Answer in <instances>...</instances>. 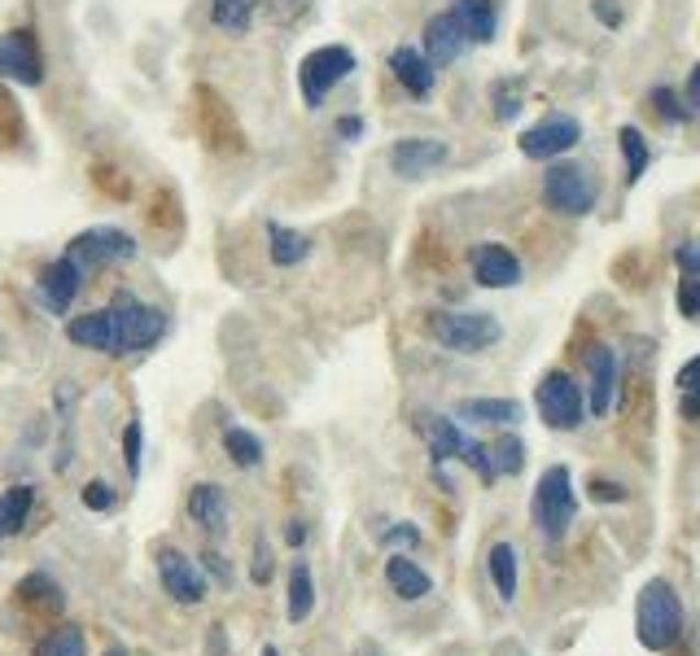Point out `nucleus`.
Returning <instances> with one entry per match:
<instances>
[{
	"instance_id": "obj_33",
	"label": "nucleus",
	"mask_w": 700,
	"mask_h": 656,
	"mask_svg": "<svg viewBox=\"0 0 700 656\" xmlns=\"http://www.w3.org/2000/svg\"><path fill=\"white\" fill-rule=\"evenodd\" d=\"M490 464H495V473H499V477H504V473H521V464H526V446H521V438L504 433V438L490 446Z\"/></svg>"
},
{
	"instance_id": "obj_21",
	"label": "nucleus",
	"mask_w": 700,
	"mask_h": 656,
	"mask_svg": "<svg viewBox=\"0 0 700 656\" xmlns=\"http://www.w3.org/2000/svg\"><path fill=\"white\" fill-rule=\"evenodd\" d=\"M385 583H389V591L398 600H425L433 591V578L416 561H407V556H389L385 561Z\"/></svg>"
},
{
	"instance_id": "obj_20",
	"label": "nucleus",
	"mask_w": 700,
	"mask_h": 656,
	"mask_svg": "<svg viewBox=\"0 0 700 656\" xmlns=\"http://www.w3.org/2000/svg\"><path fill=\"white\" fill-rule=\"evenodd\" d=\"M587 363H591V411L605 416L613 407V389H618V359L609 346H591Z\"/></svg>"
},
{
	"instance_id": "obj_16",
	"label": "nucleus",
	"mask_w": 700,
	"mask_h": 656,
	"mask_svg": "<svg viewBox=\"0 0 700 656\" xmlns=\"http://www.w3.org/2000/svg\"><path fill=\"white\" fill-rule=\"evenodd\" d=\"M473 281L486 285V290H512L521 281V263L508 246L486 241V246L473 250Z\"/></svg>"
},
{
	"instance_id": "obj_34",
	"label": "nucleus",
	"mask_w": 700,
	"mask_h": 656,
	"mask_svg": "<svg viewBox=\"0 0 700 656\" xmlns=\"http://www.w3.org/2000/svg\"><path fill=\"white\" fill-rule=\"evenodd\" d=\"M521 92H526V83L521 79H499L495 83V118H517V110H521Z\"/></svg>"
},
{
	"instance_id": "obj_5",
	"label": "nucleus",
	"mask_w": 700,
	"mask_h": 656,
	"mask_svg": "<svg viewBox=\"0 0 700 656\" xmlns=\"http://www.w3.org/2000/svg\"><path fill=\"white\" fill-rule=\"evenodd\" d=\"M350 70H354V53H350L347 44L312 48V53L303 57V66H298L303 101H307L312 110H320V105H325V97H329V88H338Z\"/></svg>"
},
{
	"instance_id": "obj_17",
	"label": "nucleus",
	"mask_w": 700,
	"mask_h": 656,
	"mask_svg": "<svg viewBox=\"0 0 700 656\" xmlns=\"http://www.w3.org/2000/svg\"><path fill=\"white\" fill-rule=\"evenodd\" d=\"M416 429H420V438L429 442V455H433V460H460L464 446H468V438L460 433V425L447 420V416L420 411V416H416Z\"/></svg>"
},
{
	"instance_id": "obj_51",
	"label": "nucleus",
	"mask_w": 700,
	"mask_h": 656,
	"mask_svg": "<svg viewBox=\"0 0 700 656\" xmlns=\"http://www.w3.org/2000/svg\"><path fill=\"white\" fill-rule=\"evenodd\" d=\"M259 656H281V653H276V648H272V644H268V648H263V653H259Z\"/></svg>"
},
{
	"instance_id": "obj_40",
	"label": "nucleus",
	"mask_w": 700,
	"mask_h": 656,
	"mask_svg": "<svg viewBox=\"0 0 700 656\" xmlns=\"http://www.w3.org/2000/svg\"><path fill=\"white\" fill-rule=\"evenodd\" d=\"M653 105H657V114L670 118V123H684V118H688V110H679V101H675L670 88H657V92H653Z\"/></svg>"
},
{
	"instance_id": "obj_3",
	"label": "nucleus",
	"mask_w": 700,
	"mask_h": 656,
	"mask_svg": "<svg viewBox=\"0 0 700 656\" xmlns=\"http://www.w3.org/2000/svg\"><path fill=\"white\" fill-rule=\"evenodd\" d=\"M530 512H534V525H539V534H543L547 543H556V539L574 525L578 499H574V477H569L565 464H552V468L539 477Z\"/></svg>"
},
{
	"instance_id": "obj_35",
	"label": "nucleus",
	"mask_w": 700,
	"mask_h": 656,
	"mask_svg": "<svg viewBox=\"0 0 700 656\" xmlns=\"http://www.w3.org/2000/svg\"><path fill=\"white\" fill-rule=\"evenodd\" d=\"M675 385L684 389V411H688V416H697V411H700V354H697V359H688V363L679 367Z\"/></svg>"
},
{
	"instance_id": "obj_47",
	"label": "nucleus",
	"mask_w": 700,
	"mask_h": 656,
	"mask_svg": "<svg viewBox=\"0 0 700 656\" xmlns=\"http://www.w3.org/2000/svg\"><path fill=\"white\" fill-rule=\"evenodd\" d=\"M359 132H363V123H359V118H338V136H347V140H359Z\"/></svg>"
},
{
	"instance_id": "obj_43",
	"label": "nucleus",
	"mask_w": 700,
	"mask_h": 656,
	"mask_svg": "<svg viewBox=\"0 0 700 656\" xmlns=\"http://www.w3.org/2000/svg\"><path fill=\"white\" fill-rule=\"evenodd\" d=\"M385 543H407L411 547V543H420V534L411 525H394V530H385Z\"/></svg>"
},
{
	"instance_id": "obj_18",
	"label": "nucleus",
	"mask_w": 700,
	"mask_h": 656,
	"mask_svg": "<svg viewBox=\"0 0 700 656\" xmlns=\"http://www.w3.org/2000/svg\"><path fill=\"white\" fill-rule=\"evenodd\" d=\"M389 70H394V79H398L411 97H429V92H433V66H429V57H425L420 48L398 44V48L389 53Z\"/></svg>"
},
{
	"instance_id": "obj_28",
	"label": "nucleus",
	"mask_w": 700,
	"mask_h": 656,
	"mask_svg": "<svg viewBox=\"0 0 700 656\" xmlns=\"http://www.w3.org/2000/svg\"><path fill=\"white\" fill-rule=\"evenodd\" d=\"M18 600H26L31 609H44V613H61L66 609V591L48 574H26L18 583Z\"/></svg>"
},
{
	"instance_id": "obj_10",
	"label": "nucleus",
	"mask_w": 700,
	"mask_h": 656,
	"mask_svg": "<svg viewBox=\"0 0 700 656\" xmlns=\"http://www.w3.org/2000/svg\"><path fill=\"white\" fill-rule=\"evenodd\" d=\"M578 140H583L578 118H569V114H552V118L534 123V127L521 136V154H526V158H534V162H547V158L569 154Z\"/></svg>"
},
{
	"instance_id": "obj_12",
	"label": "nucleus",
	"mask_w": 700,
	"mask_h": 656,
	"mask_svg": "<svg viewBox=\"0 0 700 656\" xmlns=\"http://www.w3.org/2000/svg\"><path fill=\"white\" fill-rule=\"evenodd\" d=\"M79 290H83V272H79L70 259H57V263H48V268L35 276V298H39V307L53 312V316H66L70 303L79 298Z\"/></svg>"
},
{
	"instance_id": "obj_19",
	"label": "nucleus",
	"mask_w": 700,
	"mask_h": 656,
	"mask_svg": "<svg viewBox=\"0 0 700 656\" xmlns=\"http://www.w3.org/2000/svg\"><path fill=\"white\" fill-rule=\"evenodd\" d=\"M66 337L83 350H101V354H114V320L110 312H88V316H70L66 320Z\"/></svg>"
},
{
	"instance_id": "obj_23",
	"label": "nucleus",
	"mask_w": 700,
	"mask_h": 656,
	"mask_svg": "<svg viewBox=\"0 0 700 656\" xmlns=\"http://www.w3.org/2000/svg\"><path fill=\"white\" fill-rule=\"evenodd\" d=\"M451 13L464 26L468 44H490L495 39V0H455Z\"/></svg>"
},
{
	"instance_id": "obj_37",
	"label": "nucleus",
	"mask_w": 700,
	"mask_h": 656,
	"mask_svg": "<svg viewBox=\"0 0 700 656\" xmlns=\"http://www.w3.org/2000/svg\"><path fill=\"white\" fill-rule=\"evenodd\" d=\"M140 442H145L140 420H127V429H123V464H127V477H132V482L140 477Z\"/></svg>"
},
{
	"instance_id": "obj_15",
	"label": "nucleus",
	"mask_w": 700,
	"mask_h": 656,
	"mask_svg": "<svg viewBox=\"0 0 700 656\" xmlns=\"http://www.w3.org/2000/svg\"><path fill=\"white\" fill-rule=\"evenodd\" d=\"M464 48H468V35H464V26L455 22L451 9L433 13L425 22V57H429V66H451V61L464 57Z\"/></svg>"
},
{
	"instance_id": "obj_13",
	"label": "nucleus",
	"mask_w": 700,
	"mask_h": 656,
	"mask_svg": "<svg viewBox=\"0 0 700 656\" xmlns=\"http://www.w3.org/2000/svg\"><path fill=\"white\" fill-rule=\"evenodd\" d=\"M447 158H451V149H447L442 140H433V136H411V140H398V145L389 149V171L403 176V180H420V176L438 171Z\"/></svg>"
},
{
	"instance_id": "obj_39",
	"label": "nucleus",
	"mask_w": 700,
	"mask_h": 656,
	"mask_svg": "<svg viewBox=\"0 0 700 656\" xmlns=\"http://www.w3.org/2000/svg\"><path fill=\"white\" fill-rule=\"evenodd\" d=\"M679 312L688 320H700V281L697 276H684L679 281Z\"/></svg>"
},
{
	"instance_id": "obj_11",
	"label": "nucleus",
	"mask_w": 700,
	"mask_h": 656,
	"mask_svg": "<svg viewBox=\"0 0 700 656\" xmlns=\"http://www.w3.org/2000/svg\"><path fill=\"white\" fill-rule=\"evenodd\" d=\"M0 75L13 79V83H44V57H39V44L31 31H4L0 35Z\"/></svg>"
},
{
	"instance_id": "obj_48",
	"label": "nucleus",
	"mask_w": 700,
	"mask_h": 656,
	"mask_svg": "<svg viewBox=\"0 0 700 656\" xmlns=\"http://www.w3.org/2000/svg\"><path fill=\"white\" fill-rule=\"evenodd\" d=\"M688 105L700 110V66L692 70V79H688Z\"/></svg>"
},
{
	"instance_id": "obj_45",
	"label": "nucleus",
	"mask_w": 700,
	"mask_h": 656,
	"mask_svg": "<svg viewBox=\"0 0 700 656\" xmlns=\"http://www.w3.org/2000/svg\"><path fill=\"white\" fill-rule=\"evenodd\" d=\"M206 648H211V656H224V653H228V644H224V626H219V622L211 626V640H206Z\"/></svg>"
},
{
	"instance_id": "obj_42",
	"label": "nucleus",
	"mask_w": 700,
	"mask_h": 656,
	"mask_svg": "<svg viewBox=\"0 0 700 656\" xmlns=\"http://www.w3.org/2000/svg\"><path fill=\"white\" fill-rule=\"evenodd\" d=\"M675 259H679V268H684V276H697V281H700V241H684Z\"/></svg>"
},
{
	"instance_id": "obj_6",
	"label": "nucleus",
	"mask_w": 700,
	"mask_h": 656,
	"mask_svg": "<svg viewBox=\"0 0 700 656\" xmlns=\"http://www.w3.org/2000/svg\"><path fill=\"white\" fill-rule=\"evenodd\" d=\"M66 259H70L83 276H92V272H101V268H110V263L136 259V241H132L127 233H118V228H92V233H79V237L66 246Z\"/></svg>"
},
{
	"instance_id": "obj_44",
	"label": "nucleus",
	"mask_w": 700,
	"mask_h": 656,
	"mask_svg": "<svg viewBox=\"0 0 700 656\" xmlns=\"http://www.w3.org/2000/svg\"><path fill=\"white\" fill-rule=\"evenodd\" d=\"M285 543H290V547H303V543H307V521H290Z\"/></svg>"
},
{
	"instance_id": "obj_52",
	"label": "nucleus",
	"mask_w": 700,
	"mask_h": 656,
	"mask_svg": "<svg viewBox=\"0 0 700 656\" xmlns=\"http://www.w3.org/2000/svg\"><path fill=\"white\" fill-rule=\"evenodd\" d=\"M368 653H372V648H368V644H359V656H368Z\"/></svg>"
},
{
	"instance_id": "obj_7",
	"label": "nucleus",
	"mask_w": 700,
	"mask_h": 656,
	"mask_svg": "<svg viewBox=\"0 0 700 656\" xmlns=\"http://www.w3.org/2000/svg\"><path fill=\"white\" fill-rule=\"evenodd\" d=\"M154 565H158V583H162V591H167L176 604H184V609L206 604L211 587H206V574H202V565H197L193 556H184L180 547H162Z\"/></svg>"
},
{
	"instance_id": "obj_31",
	"label": "nucleus",
	"mask_w": 700,
	"mask_h": 656,
	"mask_svg": "<svg viewBox=\"0 0 700 656\" xmlns=\"http://www.w3.org/2000/svg\"><path fill=\"white\" fill-rule=\"evenodd\" d=\"M224 451L237 468H259L263 464V442L250 429H224Z\"/></svg>"
},
{
	"instance_id": "obj_14",
	"label": "nucleus",
	"mask_w": 700,
	"mask_h": 656,
	"mask_svg": "<svg viewBox=\"0 0 700 656\" xmlns=\"http://www.w3.org/2000/svg\"><path fill=\"white\" fill-rule=\"evenodd\" d=\"M189 521L206 534V539H224L228 534V495H224V486H215V482H197L193 490H189Z\"/></svg>"
},
{
	"instance_id": "obj_36",
	"label": "nucleus",
	"mask_w": 700,
	"mask_h": 656,
	"mask_svg": "<svg viewBox=\"0 0 700 656\" xmlns=\"http://www.w3.org/2000/svg\"><path fill=\"white\" fill-rule=\"evenodd\" d=\"M272 574H276V561H272L268 539L259 534V539H255V552H250V583H255V587H268Z\"/></svg>"
},
{
	"instance_id": "obj_27",
	"label": "nucleus",
	"mask_w": 700,
	"mask_h": 656,
	"mask_svg": "<svg viewBox=\"0 0 700 656\" xmlns=\"http://www.w3.org/2000/svg\"><path fill=\"white\" fill-rule=\"evenodd\" d=\"M486 569H490V583L499 591L504 604L517 600V547L512 543H495L490 556H486Z\"/></svg>"
},
{
	"instance_id": "obj_46",
	"label": "nucleus",
	"mask_w": 700,
	"mask_h": 656,
	"mask_svg": "<svg viewBox=\"0 0 700 656\" xmlns=\"http://www.w3.org/2000/svg\"><path fill=\"white\" fill-rule=\"evenodd\" d=\"M591 495H596V499H622V486H613V482H591Z\"/></svg>"
},
{
	"instance_id": "obj_50",
	"label": "nucleus",
	"mask_w": 700,
	"mask_h": 656,
	"mask_svg": "<svg viewBox=\"0 0 700 656\" xmlns=\"http://www.w3.org/2000/svg\"><path fill=\"white\" fill-rule=\"evenodd\" d=\"M105 656H127V653H123L118 644H110V648H105Z\"/></svg>"
},
{
	"instance_id": "obj_2",
	"label": "nucleus",
	"mask_w": 700,
	"mask_h": 656,
	"mask_svg": "<svg viewBox=\"0 0 700 656\" xmlns=\"http://www.w3.org/2000/svg\"><path fill=\"white\" fill-rule=\"evenodd\" d=\"M635 626H640V644L653 648V653H662V648H670L679 640V631H684V604H679V596H675L670 583H648L640 591Z\"/></svg>"
},
{
	"instance_id": "obj_29",
	"label": "nucleus",
	"mask_w": 700,
	"mask_h": 656,
	"mask_svg": "<svg viewBox=\"0 0 700 656\" xmlns=\"http://www.w3.org/2000/svg\"><path fill=\"white\" fill-rule=\"evenodd\" d=\"M35 656H88V640H83V626L75 622H61L53 626L39 644H35Z\"/></svg>"
},
{
	"instance_id": "obj_9",
	"label": "nucleus",
	"mask_w": 700,
	"mask_h": 656,
	"mask_svg": "<svg viewBox=\"0 0 700 656\" xmlns=\"http://www.w3.org/2000/svg\"><path fill=\"white\" fill-rule=\"evenodd\" d=\"M539 416L552 429H578L583 425V389L565 372H547L539 381Z\"/></svg>"
},
{
	"instance_id": "obj_22",
	"label": "nucleus",
	"mask_w": 700,
	"mask_h": 656,
	"mask_svg": "<svg viewBox=\"0 0 700 656\" xmlns=\"http://www.w3.org/2000/svg\"><path fill=\"white\" fill-rule=\"evenodd\" d=\"M455 416L473 420V425H517L521 403L517 398H464V403H455Z\"/></svg>"
},
{
	"instance_id": "obj_30",
	"label": "nucleus",
	"mask_w": 700,
	"mask_h": 656,
	"mask_svg": "<svg viewBox=\"0 0 700 656\" xmlns=\"http://www.w3.org/2000/svg\"><path fill=\"white\" fill-rule=\"evenodd\" d=\"M211 22L228 35H246L255 22V0H211Z\"/></svg>"
},
{
	"instance_id": "obj_1",
	"label": "nucleus",
	"mask_w": 700,
	"mask_h": 656,
	"mask_svg": "<svg viewBox=\"0 0 700 656\" xmlns=\"http://www.w3.org/2000/svg\"><path fill=\"white\" fill-rule=\"evenodd\" d=\"M105 312L114 320V354H140V350L158 346L162 332H167L162 307H149L136 294H127V290H118Z\"/></svg>"
},
{
	"instance_id": "obj_4",
	"label": "nucleus",
	"mask_w": 700,
	"mask_h": 656,
	"mask_svg": "<svg viewBox=\"0 0 700 656\" xmlns=\"http://www.w3.org/2000/svg\"><path fill=\"white\" fill-rule=\"evenodd\" d=\"M429 337L455 354H477L504 337V328L486 312H438L429 316Z\"/></svg>"
},
{
	"instance_id": "obj_49",
	"label": "nucleus",
	"mask_w": 700,
	"mask_h": 656,
	"mask_svg": "<svg viewBox=\"0 0 700 656\" xmlns=\"http://www.w3.org/2000/svg\"><path fill=\"white\" fill-rule=\"evenodd\" d=\"M596 9H600V18H605L609 26H618V9H613L609 0H596Z\"/></svg>"
},
{
	"instance_id": "obj_32",
	"label": "nucleus",
	"mask_w": 700,
	"mask_h": 656,
	"mask_svg": "<svg viewBox=\"0 0 700 656\" xmlns=\"http://www.w3.org/2000/svg\"><path fill=\"white\" fill-rule=\"evenodd\" d=\"M618 145H622V162H626V184H635L644 171H648V140H644V132H635V127H622L618 132Z\"/></svg>"
},
{
	"instance_id": "obj_26",
	"label": "nucleus",
	"mask_w": 700,
	"mask_h": 656,
	"mask_svg": "<svg viewBox=\"0 0 700 656\" xmlns=\"http://www.w3.org/2000/svg\"><path fill=\"white\" fill-rule=\"evenodd\" d=\"M31 508H35V486H9L0 495V543L13 539V534H22Z\"/></svg>"
},
{
	"instance_id": "obj_38",
	"label": "nucleus",
	"mask_w": 700,
	"mask_h": 656,
	"mask_svg": "<svg viewBox=\"0 0 700 656\" xmlns=\"http://www.w3.org/2000/svg\"><path fill=\"white\" fill-rule=\"evenodd\" d=\"M79 499H83V508H88V512H110V508L118 504V495H114L105 482H88V486L79 490Z\"/></svg>"
},
{
	"instance_id": "obj_8",
	"label": "nucleus",
	"mask_w": 700,
	"mask_h": 656,
	"mask_svg": "<svg viewBox=\"0 0 700 656\" xmlns=\"http://www.w3.org/2000/svg\"><path fill=\"white\" fill-rule=\"evenodd\" d=\"M543 202L552 211H561V215H587L596 206V184H591V176L583 167L561 162V167H552L543 176Z\"/></svg>"
},
{
	"instance_id": "obj_41",
	"label": "nucleus",
	"mask_w": 700,
	"mask_h": 656,
	"mask_svg": "<svg viewBox=\"0 0 700 656\" xmlns=\"http://www.w3.org/2000/svg\"><path fill=\"white\" fill-rule=\"evenodd\" d=\"M202 565L215 574V583H219L224 591H233V569H228V561H224L215 547H211V552H202Z\"/></svg>"
},
{
	"instance_id": "obj_25",
	"label": "nucleus",
	"mask_w": 700,
	"mask_h": 656,
	"mask_svg": "<svg viewBox=\"0 0 700 656\" xmlns=\"http://www.w3.org/2000/svg\"><path fill=\"white\" fill-rule=\"evenodd\" d=\"M268 255L276 268H298L307 255H312V241L285 224H268Z\"/></svg>"
},
{
	"instance_id": "obj_24",
	"label": "nucleus",
	"mask_w": 700,
	"mask_h": 656,
	"mask_svg": "<svg viewBox=\"0 0 700 656\" xmlns=\"http://www.w3.org/2000/svg\"><path fill=\"white\" fill-rule=\"evenodd\" d=\"M312 613H316V578H312V565H307V561H294V569H290V604H285V618H290L294 626H303Z\"/></svg>"
}]
</instances>
